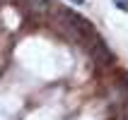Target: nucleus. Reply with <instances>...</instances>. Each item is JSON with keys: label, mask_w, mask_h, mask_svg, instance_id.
Returning a JSON list of instances; mask_svg holds the SVG:
<instances>
[{"label": "nucleus", "mask_w": 128, "mask_h": 120, "mask_svg": "<svg viewBox=\"0 0 128 120\" xmlns=\"http://www.w3.org/2000/svg\"><path fill=\"white\" fill-rule=\"evenodd\" d=\"M70 2H75V5H82V2H85V0H70Z\"/></svg>", "instance_id": "obj_1"}]
</instances>
